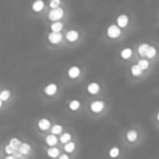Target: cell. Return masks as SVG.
Segmentation results:
<instances>
[{
    "mask_svg": "<svg viewBox=\"0 0 159 159\" xmlns=\"http://www.w3.org/2000/svg\"><path fill=\"white\" fill-rule=\"evenodd\" d=\"M63 9H61V8H56V9H51L50 10L49 14H48V17L51 21H58L59 19H61L63 17Z\"/></svg>",
    "mask_w": 159,
    "mask_h": 159,
    "instance_id": "1",
    "label": "cell"
},
{
    "mask_svg": "<svg viewBox=\"0 0 159 159\" xmlns=\"http://www.w3.org/2000/svg\"><path fill=\"white\" fill-rule=\"evenodd\" d=\"M107 33H108V36L109 37H111V38H116V37H118L119 35H120V28H119L117 25L112 24V25H110L109 28H108Z\"/></svg>",
    "mask_w": 159,
    "mask_h": 159,
    "instance_id": "2",
    "label": "cell"
},
{
    "mask_svg": "<svg viewBox=\"0 0 159 159\" xmlns=\"http://www.w3.org/2000/svg\"><path fill=\"white\" fill-rule=\"evenodd\" d=\"M105 107V103L101 101V100H96V101H93L91 105V109L94 111V112H99L101 110L104 109Z\"/></svg>",
    "mask_w": 159,
    "mask_h": 159,
    "instance_id": "3",
    "label": "cell"
},
{
    "mask_svg": "<svg viewBox=\"0 0 159 159\" xmlns=\"http://www.w3.org/2000/svg\"><path fill=\"white\" fill-rule=\"evenodd\" d=\"M48 39H49L52 44H58L61 39H62V36L60 33H55V32H51L48 36Z\"/></svg>",
    "mask_w": 159,
    "mask_h": 159,
    "instance_id": "4",
    "label": "cell"
},
{
    "mask_svg": "<svg viewBox=\"0 0 159 159\" xmlns=\"http://www.w3.org/2000/svg\"><path fill=\"white\" fill-rule=\"evenodd\" d=\"M127 22H129V19H127V15H125V14H121L117 19V23H118V25L120 28H125Z\"/></svg>",
    "mask_w": 159,
    "mask_h": 159,
    "instance_id": "5",
    "label": "cell"
},
{
    "mask_svg": "<svg viewBox=\"0 0 159 159\" xmlns=\"http://www.w3.org/2000/svg\"><path fill=\"white\" fill-rule=\"evenodd\" d=\"M80 73H81V70H80V68L78 67H71V68L69 69V76L72 77V78H75V77H77L78 75H80Z\"/></svg>",
    "mask_w": 159,
    "mask_h": 159,
    "instance_id": "6",
    "label": "cell"
},
{
    "mask_svg": "<svg viewBox=\"0 0 159 159\" xmlns=\"http://www.w3.org/2000/svg\"><path fill=\"white\" fill-rule=\"evenodd\" d=\"M87 91L88 93H91V94H96V93H98L99 91V84L98 83H91L88 86H87Z\"/></svg>",
    "mask_w": 159,
    "mask_h": 159,
    "instance_id": "7",
    "label": "cell"
},
{
    "mask_svg": "<svg viewBox=\"0 0 159 159\" xmlns=\"http://www.w3.org/2000/svg\"><path fill=\"white\" fill-rule=\"evenodd\" d=\"M77 37H78V33H77L76 31H74V30H72V31H69V32L67 33V39L70 41H76Z\"/></svg>",
    "mask_w": 159,
    "mask_h": 159,
    "instance_id": "8",
    "label": "cell"
},
{
    "mask_svg": "<svg viewBox=\"0 0 159 159\" xmlns=\"http://www.w3.org/2000/svg\"><path fill=\"white\" fill-rule=\"evenodd\" d=\"M57 92V85L56 84H49L45 88V93L47 95H54Z\"/></svg>",
    "mask_w": 159,
    "mask_h": 159,
    "instance_id": "9",
    "label": "cell"
},
{
    "mask_svg": "<svg viewBox=\"0 0 159 159\" xmlns=\"http://www.w3.org/2000/svg\"><path fill=\"white\" fill-rule=\"evenodd\" d=\"M38 127L41 130H46V129H48L50 127V121L48 119H41L39 122H38Z\"/></svg>",
    "mask_w": 159,
    "mask_h": 159,
    "instance_id": "10",
    "label": "cell"
},
{
    "mask_svg": "<svg viewBox=\"0 0 159 159\" xmlns=\"http://www.w3.org/2000/svg\"><path fill=\"white\" fill-rule=\"evenodd\" d=\"M51 31L52 32H55V33H59L61 30H62V28H63V24L61 22H55V23H52L51 24Z\"/></svg>",
    "mask_w": 159,
    "mask_h": 159,
    "instance_id": "11",
    "label": "cell"
},
{
    "mask_svg": "<svg viewBox=\"0 0 159 159\" xmlns=\"http://www.w3.org/2000/svg\"><path fill=\"white\" fill-rule=\"evenodd\" d=\"M57 140H58V138H57L56 135H54V134H49V135L46 136V143L50 146L55 145L56 143H57Z\"/></svg>",
    "mask_w": 159,
    "mask_h": 159,
    "instance_id": "12",
    "label": "cell"
},
{
    "mask_svg": "<svg viewBox=\"0 0 159 159\" xmlns=\"http://www.w3.org/2000/svg\"><path fill=\"white\" fill-rule=\"evenodd\" d=\"M19 150H20V153H21V154L26 155L28 153H30V150H31V146H30V144L22 143L21 146H20V148H19Z\"/></svg>",
    "mask_w": 159,
    "mask_h": 159,
    "instance_id": "13",
    "label": "cell"
},
{
    "mask_svg": "<svg viewBox=\"0 0 159 159\" xmlns=\"http://www.w3.org/2000/svg\"><path fill=\"white\" fill-rule=\"evenodd\" d=\"M127 140L130 142H134L135 140H136V137H137V133L135 130H130V131L127 133Z\"/></svg>",
    "mask_w": 159,
    "mask_h": 159,
    "instance_id": "14",
    "label": "cell"
},
{
    "mask_svg": "<svg viewBox=\"0 0 159 159\" xmlns=\"http://www.w3.org/2000/svg\"><path fill=\"white\" fill-rule=\"evenodd\" d=\"M43 8H44V1H41V0H37L33 3V10L34 11H41Z\"/></svg>",
    "mask_w": 159,
    "mask_h": 159,
    "instance_id": "15",
    "label": "cell"
},
{
    "mask_svg": "<svg viewBox=\"0 0 159 159\" xmlns=\"http://www.w3.org/2000/svg\"><path fill=\"white\" fill-rule=\"evenodd\" d=\"M149 47L150 46H148V44H142V45L138 47V52H140V55L146 56V52H147V50H148Z\"/></svg>",
    "mask_w": 159,
    "mask_h": 159,
    "instance_id": "16",
    "label": "cell"
},
{
    "mask_svg": "<svg viewBox=\"0 0 159 159\" xmlns=\"http://www.w3.org/2000/svg\"><path fill=\"white\" fill-rule=\"evenodd\" d=\"M131 56H132L131 48H124V49H122V51H121V57H122L123 59H127V58H130Z\"/></svg>",
    "mask_w": 159,
    "mask_h": 159,
    "instance_id": "17",
    "label": "cell"
},
{
    "mask_svg": "<svg viewBox=\"0 0 159 159\" xmlns=\"http://www.w3.org/2000/svg\"><path fill=\"white\" fill-rule=\"evenodd\" d=\"M47 154H48V156L49 157H51V158H55V157H57L58 155H59V149L58 148H48V150H47Z\"/></svg>",
    "mask_w": 159,
    "mask_h": 159,
    "instance_id": "18",
    "label": "cell"
},
{
    "mask_svg": "<svg viewBox=\"0 0 159 159\" xmlns=\"http://www.w3.org/2000/svg\"><path fill=\"white\" fill-rule=\"evenodd\" d=\"M9 145L12 146L14 149H17V148H20V146H21V142H20V140H19V138H15V137H13V138H11V140H10V144H9Z\"/></svg>",
    "mask_w": 159,
    "mask_h": 159,
    "instance_id": "19",
    "label": "cell"
},
{
    "mask_svg": "<svg viewBox=\"0 0 159 159\" xmlns=\"http://www.w3.org/2000/svg\"><path fill=\"white\" fill-rule=\"evenodd\" d=\"M142 71H143V70L140 68L138 64H134L131 68V72L133 75H140V74H142Z\"/></svg>",
    "mask_w": 159,
    "mask_h": 159,
    "instance_id": "20",
    "label": "cell"
},
{
    "mask_svg": "<svg viewBox=\"0 0 159 159\" xmlns=\"http://www.w3.org/2000/svg\"><path fill=\"white\" fill-rule=\"evenodd\" d=\"M61 131H62V127L60 124H56V125L51 127V134H54V135L61 133Z\"/></svg>",
    "mask_w": 159,
    "mask_h": 159,
    "instance_id": "21",
    "label": "cell"
},
{
    "mask_svg": "<svg viewBox=\"0 0 159 159\" xmlns=\"http://www.w3.org/2000/svg\"><path fill=\"white\" fill-rule=\"evenodd\" d=\"M80 101L78 100H72V101H70V105H69V107H70V109L71 110H76L80 108Z\"/></svg>",
    "mask_w": 159,
    "mask_h": 159,
    "instance_id": "22",
    "label": "cell"
},
{
    "mask_svg": "<svg viewBox=\"0 0 159 159\" xmlns=\"http://www.w3.org/2000/svg\"><path fill=\"white\" fill-rule=\"evenodd\" d=\"M120 154V150H119V148L118 147H112L111 149L109 150V155H110V157H112V158H116L118 155Z\"/></svg>",
    "mask_w": 159,
    "mask_h": 159,
    "instance_id": "23",
    "label": "cell"
},
{
    "mask_svg": "<svg viewBox=\"0 0 159 159\" xmlns=\"http://www.w3.org/2000/svg\"><path fill=\"white\" fill-rule=\"evenodd\" d=\"M60 140H61L62 143H67V144H68L69 142H70V140H71V134H70V133H64V134L61 135Z\"/></svg>",
    "mask_w": 159,
    "mask_h": 159,
    "instance_id": "24",
    "label": "cell"
},
{
    "mask_svg": "<svg viewBox=\"0 0 159 159\" xmlns=\"http://www.w3.org/2000/svg\"><path fill=\"white\" fill-rule=\"evenodd\" d=\"M74 147H75V144L73 142H69L68 144H65V146H64V149L68 153H71V151L74 150Z\"/></svg>",
    "mask_w": 159,
    "mask_h": 159,
    "instance_id": "25",
    "label": "cell"
},
{
    "mask_svg": "<svg viewBox=\"0 0 159 159\" xmlns=\"http://www.w3.org/2000/svg\"><path fill=\"white\" fill-rule=\"evenodd\" d=\"M138 65H140V68L142 69V70H144V69H146V68H148V65H149V62L147 61V60H145V59H142V60H140L138 61Z\"/></svg>",
    "mask_w": 159,
    "mask_h": 159,
    "instance_id": "26",
    "label": "cell"
},
{
    "mask_svg": "<svg viewBox=\"0 0 159 159\" xmlns=\"http://www.w3.org/2000/svg\"><path fill=\"white\" fill-rule=\"evenodd\" d=\"M9 97H10V92L9 91H2L1 93H0V99H1V101L7 100Z\"/></svg>",
    "mask_w": 159,
    "mask_h": 159,
    "instance_id": "27",
    "label": "cell"
},
{
    "mask_svg": "<svg viewBox=\"0 0 159 159\" xmlns=\"http://www.w3.org/2000/svg\"><path fill=\"white\" fill-rule=\"evenodd\" d=\"M156 55V49H155V47H151L150 46L148 50H147V52H146V56L148 57V58H153L154 56Z\"/></svg>",
    "mask_w": 159,
    "mask_h": 159,
    "instance_id": "28",
    "label": "cell"
},
{
    "mask_svg": "<svg viewBox=\"0 0 159 159\" xmlns=\"http://www.w3.org/2000/svg\"><path fill=\"white\" fill-rule=\"evenodd\" d=\"M5 150H6V153H7V154H13L14 151H15V149H14V148L11 145H7V146H6V149Z\"/></svg>",
    "mask_w": 159,
    "mask_h": 159,
    "instance_id": "29",
    "label": "cell"
},
{
    "mask_svg": "<svg viewBox=\"0 0 159 159\" xmlns=\"http://www.w3.org/2000/svg\"><path fill=\"white\" fill-rule=\"evenodd\" d=\"M59 3H60L59 0H52V1L50 2V7H51L52 9H56V8H58Z\"/></svg>",
    "mask_w": 159,
    "mask_h": 159,
    "instance_id": "30",
    "label": "cell"
},
{
    "mask_svg": "<svg viewBox=\"0 0 159 159\" xmlns=\"http://www.w3.org/2000/svg\"><path fill=\"white\" fill-rule=\"evenodd\" d=\"M59 159H69V157L68 156H67V155H61V156H60L59 157Z\"/></svg>",
    "mask_w": 159,
    "mask_h": 159,
    "instance_id": "31",
    "label": "cell"
},
{
    "mask_svg": "<svg viewBox=\"0 0 159 159\" xmlns=\"http://www.w3.org/2000/svg\"><path fill=\"white\" fill-rule=\"evenodd\" d=\"M6 159H17L14 156H8V157H6Z\"/></svg>",
    "mask_w": 159,
    "mask_h": 159,
    "instance_id": "32",
    "label": "cell"
},
{
    "mask_svg": "<svg viewBox=\"0 0 159 159\" xmlns=\"http://www.w3.org/2000/svg\"><path fill=\"white\" fill-rule=\"evenodd\" d=\"M157 119H158V120H159V114H158V116H157Z\"/></svg>",
    "mask_w": 159,
    "mask_h": 159,
    "instance_id": "33",
    "label": "cell"
}]
</instances>
